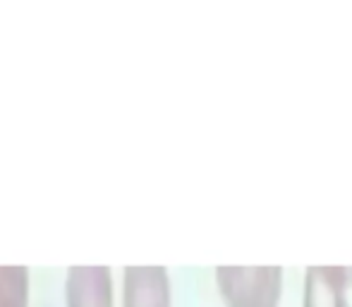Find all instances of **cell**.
Wrapping results in <instances>:
<instances>
[{"mask_svg": "<svg viewBox=\"0 0 352 307\" xmlns=\"http://www.w3.org/2000/svg\"><path fill=\"white\" fill-rule=\"evenodd\" d=\"M218 288L230 307H276L280 298L283 274L278 266H221L216 271Z\"/></svg>", "mask_w": 352, "mask_h": 307, "instance_id": "cell-1", "label": "cell"}, {"mask_svg": "<svg viewBox=\"0 0 352 307\" xmlns=\"http://www.w3.org/2000/svg\"><path fill=\"white\" fill-rule=\"evenodd\" d=\"M0 307H29V274L24 266H0Z\"/></svg>", "mask_w": 352, "mask_h": 307, "instance_id": "cell-5", "label": "cell"}, {"mask_svg": "<svg viewBox=\"0 0 352 307\" xmlns=\"http://www.w3.org/2000/svg\"><path fill=\"white\" fill-rule=\"evenodd\" d=\"M352 271L336 266H311L307 271L305 307H348L345 286Z\"/></svg>", "mask_w": 352, "mask_h": 307, "instance_id": "cell-4", "label": "cell"}, {"mask_svg": "<svg viewBox=\"0 0 352 307\" xmlns=\"http://www.w3.org/2000/svg\"><path fill=\"white\" fill-rule=\"evenodd\" d=\"M122 307H170V281L163 266H127Z\"/></svg>", "mask_w": 352, "mask_h": 307, "instance_id": "cell-2", "label": "cell"}, {"mask_svg": "<svg viewBox=\"0 0 352 307\" xmlns=\"http://www.w3.org/2000/svg\"><path fill=\"white\" fill-rule=\"evenodd\" d=\"M67 307H113V276L108 266H72L65 284Z\"/></svg>", "mask_w": 352, "mask_h": 307, "instance_id": "cell-3", "label": "cell"}]
</instances>
